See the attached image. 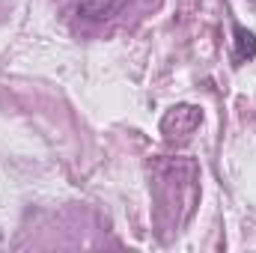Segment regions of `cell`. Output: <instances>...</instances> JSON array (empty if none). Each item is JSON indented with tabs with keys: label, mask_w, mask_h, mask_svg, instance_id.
I'll return each mask as SVG.
<instances>
[{
	"label": "cell",
	"mask_w": 256,
	"mask_h": 253,
	"mask_svg": "<svg viewBox=\"0 0 256 253\" xmlns=\"http://www.w3.org/2000/svg\"><path fill=\"white\" fill-rule=\"evenodd\" d=\"M236 51H238V60H254L256 57V36L238 24H236Z\"/></svg>",
	"instance_id": "6da1fadb"
}]
</instances>
